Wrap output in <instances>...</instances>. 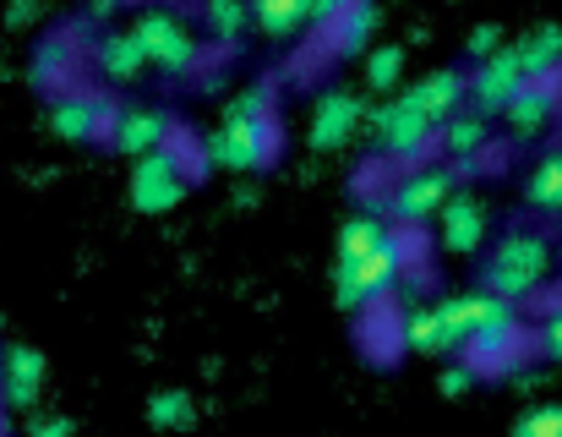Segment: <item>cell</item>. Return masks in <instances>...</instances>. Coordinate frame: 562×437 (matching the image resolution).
Instances as JSON below:
<instances>
[{
    "mask_svg": "<svg viewBox=\"0 0 562 437\" xmlns=\"http://www.w3.org/2000/svg\"><path fill=\"white\" fill-rule=\"evenodd\" d=\"M404 268H409V240H404L398 229H382V240H376L361 262H334V301H339L345 312L376 306V301H387V295L398 290Z\"/></svg>",
    "mask_w": 562,
    "mask_h": 437,
    "instance_id": "6da1fadb",
    "label": "cell"
},
{
    "mask_svg": "<svg viewBox=\"0 0 562 437\" xmlns=\"http://www.w3.org/2000/svg\"><path fill=\"white\" fill-rule=\"evenodd\" d=\"M552 273V240L541 229H508L497 246H492V262H486V295L497 301H530Z\"/></svg>",
    "mask_w": 562,
    "mask_h": 437,
    "instance_id": "7a4b0ae2",
    "label": "cell"
},
{
    "mask_svg": "<svg viewBox=\"0 0 562 437\" xmlns=\"http://www.w3.org/2000/svg\"><path fill=\"white\" fill-rule=\"evenodd\" d=\"M218 170H235V176H251L262 165H273L279 154V126L273 121H218V132H207V148H202Z\"/></svg>",
    "mask_w": 562,
    "mask_h": 437,
    "instance_id": "3957f363",
    "label": "cell"
},
{
    "mask_svg": "<svg viewBox=\"0 0 562 437\" xmlns=\"http://www.w3.org/2000/svg\"><path fill=\"white\" fill-rule=\"evenodd\" d=\"M132 38H137L143 60L159 66V71H191L196 55H202V44H196V33L187 27V16L181 11H165V5H148L137 16Z\"/></svg>",
    "mask_w": 562,
    "mask_h": 437,
    "instance_id": "277c9868",
    "label": "cell"
},
{
    "mask_svg": "<svg viewBox=\"0 0 562 437\" xmlns=\"http://www.w3.org/2000/svg\"><path fill=\"white\" fill-rule=\"evenodd\" d=\"M187 192H191V165L176 143L148 154V159H137V170H132V209L137 214H170Z\"/></svg>",
    "mask_w": 562,
    "mask_h": 437,
    "instance_id": "5b68a950",
    "label": "cell"
},
{
    "mask_svg": "<svg viewBox=\"0 0 562 437\" xmlns=\"http://www.w3.org/2000/svg\"><path fill=\"white\" fill-rule=\"evenodd\" d=\"M453 187H459V170L453 165H420V170H409L393 187L387 214L398 218V224H426V218L442 214V203L453 198Z\"/></svg>",
    "mask_w": 562,
    "mask_h": 437,
    "instance_id": "8992f818",
    "label": "cell"
},
{
    "mask_svg": "<svg viewBox=\"0 0 562 437\" xmlns=\"http://www.w3.org/2000/svg\"><path fill=\"white\" fill-rule=\"evenodd\" d=\"M464 317H470V339L486 361H503L514 345H519V306L514 301H497L486 290H464Z\"/></svg>",
    "mask_w": 562,
    "mask_h": 437,
    "instance_id": "52a82bcc",
    "label": "cell"
},
{
    "mask_svg": "<svg viewBox=\"0 0 562 437\" xmlns=\"http://www.w3.org/2000/svg\"><path fill=\"white\" fill-rule=\"evenodd\" d=\"M372 137L387 159H420L437 143V126L426 115H415L404 99H387L382 110H372Z\"/></svg>",
    "mask_w": 562,
    "mask_h": 437,
    "instance_id": "ba28073f",
    "label": "cell"
},
{
    "mask_svg": "<svg viewBox=\"0 0 562 437\" xmlns=\"http://www.w3.org/2000/svg\"><path fill=\"white\" fill-rule=\"evenodd\" d=\"M525 88V71H519V60H514V49L503 44L497 55H486L470 77H464V99L475 104V115L486 121V115H503L508 110V99Z\"/></svg>",
    "mask_w": 562,
    "mask_h": 437,
    "instance_id": "9c48e42d",
    "label": "cell"
},
{
    "mask_svg": "<svg viewBox=\"0 0 562 437\" xmlns=\"http://www.w3.org/2000/svg\"><path fill=\"white\" fill-rule=\"evenodd\" d=\"M110 137H115L121 154L148 159V154H159V148L176 143V126H170V115H165L159 104H132V110H121V115L110 121Z\"/></svg>",
    "mask_w": 562,
    "mask_h": 437,
    "instance_id": "30bf717a",
    "label": "cell"
},
{
    "mask_svg": "<svg viewBox=\"0 0 562 437\" xmlns=\"http://www.w3.org/2000/svg\"><path fill=\"white\" fill-rule=\"evenodd\" d=\"M415 115H426L431 126H442V121H453L459 110H464V71H453V66H442V71H426L415 88H404L398 93Z\"/></svg>",
    "mask_w": 562,
    "mask_h": 437,
    "instance_id": "8fae6325",
    "label": "cell"
},
{
    "mask_svg": "<svg viewBox=\"0 0 562 437\" xmlns=\"http://www.w3.org/2000/svg\"><path fill=\"white\" fill-rule=\"evenodd\" d=\"M361 121H367V104L350 88H328L312 110V148H345Z\"/></svg>",
    "mask_w": 562,
    "mask_h": 437,
    "instance_id": "7c38bea8",
    "label": "cell"
},
{
    "mask_svg": "<svg viewBox=\"0 0 562 437\" xmlns=\"http://www.w3.org/2000/svg\"><path fill=\"white\" fill-rule=\"evenodd\" d=\"M110 104H104V93H66V99H55V110H49V126H55V137H66V143H93V137H104L110 132Z\"/></svg>",
    "mask_w": 562,
    "mask_h": 437,
    "instance_id": "4fadbf2b",
    "label": "cell"
},
{
    "mask_svg": "<svg viewBox=\"0 0 562 437\" xmlns=\"http://www.w3.org/2000/svg\"><path fill=\"white\" fill-rule=\"evenodd\" d=\"M0 394H5V405H16V411L38 405V394H44V350L11 345L5 361H0Z\"/></svg>",
    "mask_w": 562,
    "mask_h": 437,
    "instance_id": "5bb4252c",
    "label": "cell"
},
{
    "mask_svg": "<svg viewBox=\"0 0 562 437\" xmlns=\"http://www.w3.org/2000/svg\"><path fill=\"white\" fill-rule=\"evenodd\" d=\"M437 224H442V251H453V257H470V251H481L492 214H486L475 198H459V192H453V198L442 203Z\"/></svg>",
    "mask_w": 562,
    "mask_h": 437,
    "instance_id": "9a60e30c",
    "label": "cell"
},
{
    "mask_svg": "<svg viewBox=\"0 0 562 437\" xmlns=\"http://www.w3.org/2000/svg\"><path fill=\"white\" fill-rule=\"evenodd\" d=\"M514 49V60H519V71H525V82L536 77H552L562 66V22H541V27H530L519 44H508Z\"/></svg>",
    "mask_w": 562,
    "mask_h": 437,
    "instance_id": "2e32d148",
    "label": "cell"
},
{
    "mask_svg": "<svg viewBox=\"0 0 562 437\" xmlns=\"http://www.w3.org/2000/svg\"><path fill=\"white\" fill-rule=\"evenodd\" d=\"M552 110H558V82L552 77H541V82H525L514 99H508V126L519 132V137H536L547 121H552Z\"/></svg>",
    "mask_w": 562,
    "mask_h": 437,
    "instance_id": "e0dca14e",
    "label": "cell"
},
{
    "mask_svg": "<svg viewBox=\"0 0 562 437\" xmlns=\"http://www.w3.org/2000/svg\"><path fill=\"white\" fill-rule=\"evenodd\" d=\"M93 60H99V71H104L110 82H137V77L148 71V60H143V49H137L132 27H115V33H104V38L93 44Z\"/></svg>",
    "mask_w": 562,
    "mask_h": 437,
    "instance_id": "ac0fdd59",
    "label": "cell"
},
{
    "mask_svg": "<svg viewBox=\"0 0 562 437\" xmlns=\"http://www.w3.org/2000/svg\"><path fill=\"white\" fill-rule=\"evenodd\" d=\"M437 137H442V148H448V154H453V159H459V165L470 170V159H475V154H481V148L492 143V126H486V121H481L475 110H470V115L459 110L453 121H442V132H437Z\"/></svg>",
    "mask_w": 562,
    "mask_h": 437,
    "instance_id": "d6986e66",
    "label": "cell"
},
{
    "mask_svg": "<svg viewBox=\"0 0 562 437\" xmlns=\"http://www.w3.org/2000/svg\"><path fill=\"white\" fill-rule=\"evenodd\" d=\"M398 345L404 350H420V356H448V339H442V323L431 306H409L398 317Z\"/></svg>",
    "mask_w": 562,
    "mask_h": 437,
    "instance_id": "ffe728a7",
    "label": "cell"
},
{
    "mask_svg": "<svg viewBox=\"0 0 562 437\" xmlns=\"http://www.w3.org/2000/svg\"><path fill=\"white\" fill-rule=\"evenodd\" d=\"M525 198H530L536 214H562V148L541 154V165L525 181Z\"/></svg>",
    "mask_w": 562,
    "mask_h": 437,
    "instance_id": "44dd1931",
    "label": "cell"
},
{
    "mask_svg": "<svg viewBox=\"0 0 562 437\" xmlns=\"http://www.w3.org/2000/svg\"><path fill=\"white\" fill-rule=\"evenodd\" d=\"M246 22H257L268 38H290L306 27V0H257L246 5Z\"/></svg>",
    "mask_w": 562,
    "mask_h": 437,
    "instance_id": "7402d4cb",
    "label": "cell"
},
{
    "mask_svg": "<svg viewBox=\"0 0 562 437\" xmlns=\"http://www.w3.org/2000/svg\"><path fill=\"white\" fill-rule=\"evenodd\" d=\"M376 22H382L376 5H345V16L334 22V49H339V55H356L376 33Z\"/></svg>",
    "mask_w": 562,
    "mask_h": 437,
    "instance_id": "603a6c76",
    "label": "cell"
},
{
    "mask_svg": "<svg viewBox=\"0 0 562 437\" xmlns=\"http://www.w3.org/2000/svg\"><path fill=\"white\" fill-rule=\"evenodd\" d=\"M382 229H387V224H382L376 214L345 218V229H339V262H361L376 240H382Z\"/></svg>",
    "mask_w": 562,
    "mask_h": 437,
    "instance_id": "cb8c5ba5",
    "label": "cell"
},
{
    "mask_svg": "<svg viewBox=\"0 0 562 437\" xmlns=\"http://www.w3.org/2000/svg\"><path fill=\"white\" fill-rule=\"evenodd\" d=\"M398 77H404V49L398 44H376L367 55V88L387 93V88H398Z\"/></svg>",
    "mask_w": 562,
    "mask_h": 437,
    "instance_id": "d4e9b609",
    "label": "cell"
},
{
    "mask_svg": "<svg viewBox=\"0 0 562 437\" xmlns=\"http://www.w3.org/2000/svg\"><path fill=\"white\" fill-rule=\"evenodd\" d=\"M148 422H154V427H187L191 422V394L187 389H165V394H154V400H148Z\"/></svg>",
    "mask_w": 562,
    "mask_h": 437,
    "instance_id": "484cf974",
    "label": "cell"
},
{
    "mask_svg": "<svg viewBox=\"0 0 562 437\" xmlns=\"http://www.w3.org/2000/svg\"><path fill=\"white\" fill-rule=\"evenodd\" d=\"M202 22H207L218 38H235V33L246 27V5H240V0H207V5H202Z\"/></svg>",
    "mask_w": 562,
    "mask_h": 437,
    "instance_id": "4316f807",
    "label": "cell"
},
{
    "mask_svg": "<svg viewBox=\"0 0 562 437\" xmlns=\"http://www.w3.org/2000/svg\"><path fill=\"white\" fill-rule=\"evenodd\" d=\"M224 115H229V121H273V93H268V88H246V93L229 99Z\"/></svg>",
    "mask_w": 562,
    "mask_h": 437,
    "instance_id": "83f0119b",
    "label": "cell"
},
{
    "mask_svg": "<svg viewBox=\"0 0 562 437\" xmlns=\"http://www.w3.org/2000/svg\"><path fill=\"white\" fill-rule=\"evenodd\" d=\"M514 437H562V405H536L519 416Z\"/></svg>",
    "mask_w": 562,
    "mask_h": 437,
    "instance_id": "f1b7e54d",
    "label": "cell"
},
{
    "mask_svg": "<svg viewBox=\"0 0 562 437\" xmlns=\"http://www.w3.org/2000/svg\"><path fill=\"white\" fill-rule=\"evenodd\" d=\"M497 49H503V27H497V22H481V27H470V38H464V55H470L475 66H481L486 55H497Z\"/></svg>",
    "mask_w": 562,
    "mask_h": 437,
    "instance_id": "f546056e",
    "label": "cell"
},
{
    "mask_svg": "<svg viewBox=\"0 0 562 437\" xmlns=\"http://www.w3.org/2000/svg\"><path fill=\"white\" fill-rule=\"evenodd\" d=\"M470 389H475V367L470 361H453L442 372V394H470Z\"/></svg>",
    "mask_w": 562,
    "mask_h": 437,
    "instance_id": "4dcf8cb0",
    "label": "cell"
},
{
    "mask_svg": "<svg viewBox=\"0 0 562 437\" xmlns=\"http://www.w3.org/2000/svg\"><path fill=\"white\" fill-rule=\"evenodd\" d=\"M541 350L562 367V306L558 312H547V323H541Z\"/></svg>",
    "mask_w": 562,
    "mask_h": 437,
    "instance_id": "1f68e13d",
    "label": "cell"
},
{
    "mask_svg": "<svg viewBox=\"0 0 562 437\" xmlns=\"http://www.w3.org/2000/svg\"><path fill=\"white\" fill-rule=\"evenodd\" d=\"M60 60H66V38H49V44L38 49L33 71H38V77H49V71H60Z\"/></svg>",
    "mask_w": 562,
    "mask_h": 437,
    "instance_id": "d6a6232c",
    "label": "cell"
},
{
    "mask_svg": "<svg viewBox=\"0 0 562 437\" xmlns=\"http://www.w3.org/2000/svg\"><path fill=\"white\" fill-rule=\"evenodd\" d=\"M27 437H71V416H38Z\"/></svg>",
    "mask_w": 562,
    "mask_h": 437,
    "instance_id": "836d02e7",
    "label": "cell"
},
{
    "mask_svg": "<svg viewBox=\"0 0 562 437\" xmlns=\"http://www.w3.org/2000/svg\"><path fill=\"white\" fill-rule=\"evenodd\" d=\"M33 16H38V5H33V0H16V5L5 11V22H11V27H22V22H33Z\"/></svg>",
    "mask_w": 562,
    "mask_h": 437,
    "instance_id": "e575fe53",
    "label": "cell"
}]
</instances>
